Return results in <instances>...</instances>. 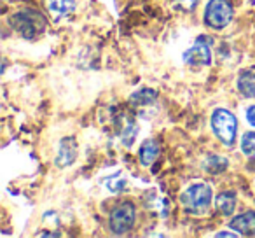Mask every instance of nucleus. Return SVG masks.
Returning a JSON list of instances; mask_svg holds the SVG:
<instances>
[{
	"label": "nucleus",
	"mask_w": 255,
	"mask_h": 238,
	"mask_svg": "<svg viewBox=\"0 0 255 238\" xmlns=\"http://www.w3.org/2000/svg\"><path fill=\"white\" fill-rule=\"evenodd\" d=\"M9 25L25 39H35L46 30V18L35 9H21L9 18Z\"/></svg>",
	"instance_id": "f257e3e1"
},
{
	"label": "nucleus",
	"mask_w": 255,
	"mask_h": 238,
	"mask_svg": "<svg viewBox=\"0 0 255 238\" xmlns=\"http://www.w3.org/2000/svg\"><path fill=\"white\" fill-rule=\"evenodd\" d=\"M212 188L206 184H192L180 195L184 210L191 216H205L212 203Z\"/></svg>",
	"instance_id": "f03ea898"
},
{
	"label": "nucleus",
	"mask_w": 255,
	"mask_h": 238,
	"mask_svg": "<svg viewBox=\"0 0 255 238\" xmlns=\"http://www.w3.org/2000/svg\"><path fill=\"white\" fill-rule=\"evenodd\" d=\"M212 130L224 146H233L238 132V121L227 109H215L212 114Z\"/></svg>",
	"instance_id": "7ed1b4c3"
},
{
	"label": "nucleus",
	"mask_w": 255,
	"mask_h": 238,
	"mask_svg": "<svg viewBox=\"0 0 255 238\" xmlns=\"http://www.w3.org/2000/svg\"><path fill=\"white\" fill-rule=\"evenodd\" d=\"M136 221V209L131 202H123L114 207L110 212V231L114 235H124L135 226Z\"/></svg>",
	"instance_id": "20e7f679"
},
{
	"label": "nucleus",
	"mask_w": 255,
	"mask_h": 238,
	"mask_svg": "<svg viewBox=\"0 0 255 238\" xmlns=\"http://www.w3.org/2000/svg\"><path fill=\"white\" fill-rule=\"evenodd\" d=\"M233 21V5L229 0H210L205 9V23L215 30L226 28Z\"/></svg>",
	"instance_id": "39448f33"
},
{
	"label": "nucleus",
	"mask_w": 255,
	"mask_h": 238,
	"mask_svg": "<svg viewBox=\"0 0 255 238\" xmlns=\"http://www.w3.org/2000/svg\"><path fill=\"white\" fill-rule=\"evenodd\" d=\"M184 61L189 65H210L212 63V39L201 35L196 39L192 47L184 53Z\"/></svg>",
	"instance_id": "423d86ee"
},
{
	"label": "nucleus",
	"mask_w": 255,
	"mask_h": 238,
	"mask_svg": "<svg viewBox=\"0 0 255 238\" xmlns=\"http://www.w3.org/2000/svg\"><path fill=\"white\" fill-rule=\"evenodd\" d=\"M229 228L234 230L236 235H243V237H252L255 235V212H245L231 219Z\"/></svg>",
	"instance_id": "0eeeda50"
},
{
	"label": "nucleus",
	"mask_w": 255,
	"mask_h": 238,
	"mask_svg": "<svg viewBox=\"0 0 255 238\" xmlns=\"http://www.w3.org/2000/svg\"><path fill=\"white\" fill-rule=\"evenodd\" d=\"M77 158V146H75V140L67 137L60 142V147H58V154H56V161L54 163L60 168H65L68 165H72Z\"/></svg>",
	"instance_id": "6e6552de"
},
{
	"label": "nucleus",
	"mask_w": 255,
	"mask_h": 238,
	"mask_svg": "<svg viewBox=\"0 0 255 238\" xmlns=\"http://www.w3.org/2000/svg\"><path fill=\"white\" fill-rule=\"evenodd\" d=\"M47 9L53 18H65L75 11V0H47Z\"/></svg>",
	"instance_id": "1a4fd4ad"
},
{
	"label": "nucleus",
	"mask_w": 255,
	"mask_h": 238,
	"mask_svg": "<svg viewBox=\"0 0 255 238\" xmlns=\"http://www.w3.org/2000/svg\"><path fill=\"white\" fill-rule=\"evenodd\" d=\"M157 156H159V146H157V142L156 140H145L138 151L140 163L149 167L150 163H154L157 160Z\"/></svg>",
	"instance_id": "9d476101"
},
{
	"label": "nucleus",
	"mask_w": 255,
	"mask_h": 238,
	"mask_svg": "<svg viewBox=\"0 0 255 238\" xmlns=\"http://www.w3.org/2000/svg\"><path fill=\"white\" fill-rule=\"evenodd\" d=\"M217 210L222 216H233L234 209H236V195L233 191H224L217 196Z\"/></svg>",
	"instance_id": "9b49d317"
},
{
	"label": "nucleus",
	"mask_w": 255,
	"mask_h": 238,
	"mask_svg": "<svg viewBox=\"0 0 255 238\" xmlns=\"http://www.w3.org/2000/svg\"><path fill=\"white\" fill-rule=\"evenodd\" d=\"M238 91L245 98H255V72H245L238 77Z\"/></svg>",
	"instance_id": "f8f14e48"
},
{
	"label": "nucleus",
	"mask_w": 255,
	"mask_h": 238,
	"mask_svg": "<svg viewBox=\"0 0 255 238\" xmlns=\"http://www.w3.org/2000/svg\"><path fill=\"white\" fill-rule=\"evenodd\" d=\"M156 96L157 95H156L154 89L143 88V89H140V91L133 93L131 98H129V102H131V105H135V107H143V105H150V103H154Z\"/></svg>",
	"instance_id": "ddd939ff"
},
{
	"label": "nucleus",
	"mask_w": 255,
	"mask_h": 238,
	"mask_svg": "<svg viewBox=\"0 0 255 238\" xmlns=\"http://www.w3.org/2000/svg\"><path fill=\"white\" fill-rule=\"evenodd\" d=\"M121 140H123V144L126 147H129L133 144V140H135L136 137V126L135 123L131 121V119H124V125L123 128H121Z\"/></svg>",
	"instance_id": "4468645a"
},
{
	"label": "nucleus",
	"mask_w": 255,
	"mask_h": 238,
	"mask_svg": "<svg viewBox=\"0 0 255 238\" xmlns=\"http://www.w3.org/2000/svg\"><path fill=\"white\" fill-rule=\"evenodd\" d=\"M205 168L210 174L217 175L227 168V160L222 156H210V158H206V161H205Z\"/></svg>",
	"instance_id": "2eb2a0df"
},
{
	"label": "nucleus",
	"mask_w": 255,
	"mask_h": 238,
	"mask_svg": "<svg viewBox=\"0 0 255 238\" xmlns=\"http://www.w3.org/2000/svg\"><path fill=\"white\" fill-rule=\"evenodd\" d=\"M241 151L248 158H255V132H247L241 139Z\"/></svg>",
	"instance_id": "dca6fc26"
},
{
	"label": "nucleus",
	"mask_w": 255,
	"mask_h": 238,
	"mask_svg": "<svg viewBox=\"0 0 255 238\" xmlns=\"http://www.w3.org/2000/svg\"><path fill=\"white\" fill-rule=\"evenodd\" d=\"M109 189L112 193H123V191H126V189H128L126 179H123L119 174L114 175V179H110V181H109Z\"/></svg>",
	"instance_id": "f3484780"
},
{
	"label": "nucleus",
	"mask_w": 255,
	"mask_h": 238,
	"mask_svg": "<svg viewBox=\"0 0 255 238\" xmlns=\"http://www.w3.org/2000/svg\"><path fill=\"white\" fill-rule=\"evenodd\" d=\"M199 0H173V5L180 11H185V12H191L198 7Z\"/></svg>",
	"instance_id": "a211bd4d"
},
{
	"label": "nucleus",
	"mask_w": 255,
	"mask_h": 238,
	"mask_svg": "<svg viewBox=\"0 0 255 238\" xmlns=\"http://www.w3.org/2000/svg\"><path fill=\"white\" fill-rule=\"evenodd\" d=\"M247 121L255 128V105L248 107V110H247Z\"/></svg>",
	"instance_id": "6ab92c4d"
},
{
	"label": "nucleus",
	"mask_w": 255,
	"mask_h": 238,
	"mask_svg": "<svg viewBox=\"0 0 255 238\" xmlns=\"http://www.w3.org/2000/svg\"><path fill=\"white\" fill-rule=\"evenodd\" d=\"M217 237H234V235L233 233H219Z\"/></svg>",
	"instance_id": "aec40b11"
}]
</instances>
